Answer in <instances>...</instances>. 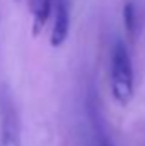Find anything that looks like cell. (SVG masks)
<instances>
[{"mask_svg":"<svg viewBox=\"0 0 145 146\" xmlns=\"http://www.w3.org/2000/svg\"><path fill=\"white\" fill-rule=\"evenodd\" d=\"M111 92L118 106L126 107L135 94V78H133V65L130 53L125 46V42L118 41L113 46L111 51Z\"/></svg>","mask_w":145,"mask_h":146,"instance_id":"obj_1","label":"cell"},{"mask_svg":"<svg viewBox=\"0 0 145 146\" xmlns=\"http://www.w3.org/2000/svg\"><path fill=\"white\" fill-rule=\"evenodd\" d=\"M0 146H22L19 110L7 85L0 87Z\"/></svg>","mask_w":145,"mask_h":146,"instance_id":"obj_2","label":"cell"},{"mask_svg":"<svg viewBox=\"0 0 145 146\" xmlns=\"http://www.w3.org/2000/svg\"><path fill=\"white\" fill-rule=\"evenodd\" d=\"M53 12H55V21H53V29L50 42L53 48H60L68 36L70 29V12H68V2L67 0H55L53 2Z\"/></svg>","mask_w":145,"mask_h":146,"instance_id":"obj_3","label":"cell"},{"mask_svg":"<svg viewBox=\"0 0 145 146\" xmlns=\"http://www.w3.org/2000/svg\"><path fill=\"white\" fill-rule=\"evenodd\" d=\"M31 12H33V34L38 36L44 29L53 12V0H31Z\"/></svg>","mask_w":145,"mask_h":146,"instance_id":"obj_4","label":"cell"},{"mask_svg":"<svg viewBox=\"0 0 145 146\" xmlns=\"http://www.w3.org/2000/svg\"><path fill=\"white\" fill-rule=\"evenodd\" d=\"M123 24H125V29H126L128 36L130 37L135 36L138 19H137V9H135L133 2H126L125 7H123Z\"/></svg>","mask_w":145,"mask_h":146,"instance_id":"obj_5","label":"cell"},{"mask_svg":"<svg viewBox=\"0 0 145 146\" xmlns=\"http://www.w3.org/2000/svg\"><path fill=\"white\" fill-rule=\"evenodd\" d=\"M99 146H114V145H113V143H109V141H103Z\"/></svg>","mask_w":145,"mask_h":146,"instance_id":"obj_6","label":"cell"}]
</instances>
